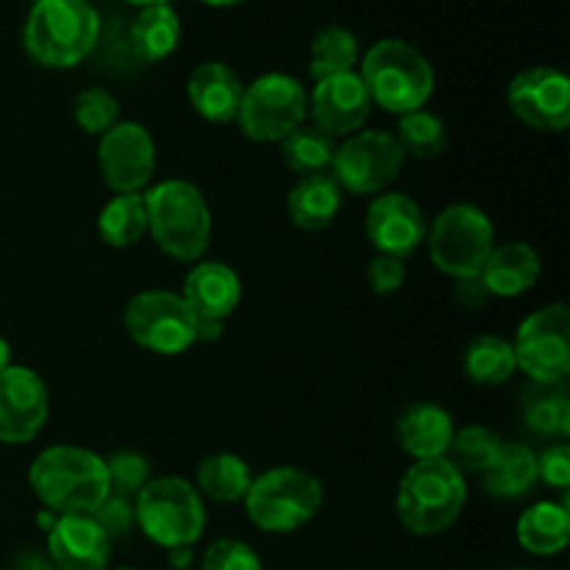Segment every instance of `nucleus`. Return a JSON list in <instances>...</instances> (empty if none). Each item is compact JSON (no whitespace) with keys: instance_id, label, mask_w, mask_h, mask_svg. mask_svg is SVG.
<instances>
[{"instance_id":"aec40b11","label":"nucleus","mask_w":570,"mask_h":570,"mask_svg":"<svg viewBox=\"0 0 570 570\" xmlns=\"http://www.w3.org/2000/svg\"><path fill=\"white\" fill-rule=\"evenodd\" d=\"M243 81L237 72L223 61H204L189 76L187 95L193 109L209 122L237 120L239 100H243Z\"/></svg>"},{"instance_id":"09e8293b","label":"nucleus","mask_w":570,"mask_h":570,"mask_svg":"<svg viewBox=\"0 0 570 570\" xmlns=\"http://www.w3.org/2000/svg\"><path fill=\"white\" fill-rule=\"evenodd\" d=\"M117 570H134V568H117Z\"/></svg>"},{"instance_id":"393cba45","label":"nucleus","mask_w":570,"mask_h":570,"mask_svg":"<svg viewBox=\"0 0 570 570\" xmlns=\"http://www.w3.org/2000/svg\"><path fill=\"white\" fill-rule=\"evenodd\" d=\"M538 482V454L523 443H501L493 465L484 471V488L495 499H521Z\"/></svg>"},{"instance_id":"c03bdc74","label":"nucleus","mask_w":570,"mask_h":570,"mask_svg":"<svg viewBox=\"0 0 570 570\" xmlns=\"http://www.w3.org/2000/svg\"><path fill=\"white\" fill-rule=\"evenodd\" d=\"M193 562V551L189 549H173L170 551V566L173 568H187Z\"/></svg>"},{"instance_id":"2eb2a0df","label":"nucleus","mask_w":570,"mask_h":570,"mask_svg":"<svg viewBox=\"0 0 570 570\" xmlns=\"http://www.w3.org/2000/svg\"><path fill=\"white\" fill-rule=\"evenodd\" d=\"M510 109L538 131H562L570 122V81L554 67H532L512 78Z\"/></svg>"},{"instance_id":"423d86ee","label":"nucleus","mask_w":570,"mask_h":570,"mask_svg":"<svg viewBox=\"0 0 570 570\" xmlns=\"http://www.w3.org/2000/svg\"><path fill=\"white\" fill-rule=\"evenodd\" d=\"M137 527L161 549H189L206 527L200 493L181 476L150 479L134 499Z\"/></svg>"},{"instance_id":"7c9ffc66","label":"nucleus","mask_w":570,"mask_h":570,"mask_svg":"<svg viewBox=\"0 0 570 570\" xmlns=\"http://www.w3.org/2000/svg\"><path fill=\"white\" fill-rule=\"evenodd\" d=\"M356 59H360V42L348 28L328 26L317 31L309 53V72L315 81H326L332 76L354 72Z\"/></svg>"},{"instance_id":"2f4dec72","label":"nucleus","mask_w":570,"mask_h":570,"mask_svg":"<svg viewBox=\"0 0 570 570\" xmlns=\"http://www.w3.org/2000/svg\"><path fill=\"white\" fill-rule=\"evenodd\" d=\"M393 137L401 145V150H404V156H415L421 161L438 159L449 148V134H445L443 120L423 109L401 115Z\"/></svg>"},{"instance_id":"7ed1b4c3","label":"nucleus","mask_w":570,"mask_h":570,"mask_svg":"<svg viewBox=\"0 0 570 570\" xmlns=\"http://www.w3.org/2000/svg\"><path fill=\"white\" fill-rule=\"evenodd\" d=\"M145 212L154 243L178 262H195L206 254L212 237V215L195 184L170 178L148 189Z\"/></svg>"},{"instance_id":"6ab92c4d","label":"nucleus","mask_w":570,"mask_h":570,"mask_svg":"<svg viewBox=\"0 0 570 570\" xmlns=\"http://www.w3.org/2000/svg\"><path fill=\"white\" fill-rule=\"evenodd\" d=\"M181 298L198 317L226 321L243 298L239 276L223 262H200L184 278Z\"/></svg>"},{"instance_id":"9b49d317","label":"nucleus","mask_w":570,"mask_h":570,"mask_svg":"<svg viewBox=\"0 0 570 570\" xmlns=\"http://www.w3.org/2000/svg\"><path fill=\"white\" fill-rule=\"evenodd\" d=\"M404 159L393 134L356 131L334 154L332 178L354 195H376L399 178Z\"/></svg>"},{"instance_id":"f257e3e1","label":"nucleus","mask_w":570,"mask_h":570,"mask_svg":"<svg viewBox=\"0 0 570 570\" xmlns=\"http://www.w3.org/2000/svg\"><path fill=\"white\" fill-rule=\"evenodd\" d=\"M28 482L53 515H89L109 495L106 462L78 445L45 449L31 462Z\"/></svg>"},{"instance_id":"c9c22d12","label":"nucleus","mask_w":570,"mask_h":570,"mask_svg":"<svg viewBox=\"0 0 570 570\" xmlns=\"http://www.w3.org/2000/svg\"><path fill=\"white\" fill-rule=\"evenodd\" d=\"M106 473H109V493L122 495V499H137L139 490L150 482V465L145 456L134 451H120L111 460H106Z\"/></svg>"},{"instance_id":"412c9836","label":"nucleus","mask_w":570,"mask_h":570,"mask_svg":"<svg viewBox=\"0 0 570 570\" xmlns=\"http://www.w3.org/2000/svg\"><path fill=\"white\" fill-rule=\"evenodd\" d=\"M454 421L449 412L438 404H412L395 423V434L406 454L415 462L438 460L445 456L451 440H454Z\"/></svg>"},{"instance_id":"a211bd4d","label":"nucleus","mask_w":570,"mask_h":570,"mask_svg":"<svg viewBox=\"0 0 570 570\" xmlns=\"http://www.w3.org/2000/svg\"><path fill=\"white\" fill-rule=\"evenodd\" d=\"M48 554L56 570H104L111 540L92 515H56L48 529Z\"/></svg>"},{"instance_id":"c85d7f7f","label":"nucleus","mask_w":570,"mask_h":570,"mask_svg":"<svg viewBox=\"0 0 570 570\" xmlns=\"http://www.w3.org/2000/svg\"><path fill=\"white\" fill-rule=\"evenodd\" d=\"M198 490L204 495H209L212 501H220V504H234V501H243L248 493L250 482V468L245 465V460L234 454H212L206 456L198 465Z\"/></svg>"},{"instance_id":"4468645a","label":"nucleus","mask_w":570,"mask_h":570,"mask_svg":"<svg viewBox=\"0 0 570 570\" xmlns=\"http://www.w3.org/2000/svg\"><path fill=\"white\" fill-rule=\"evenodd\" d=\"M48 387L31 367L0 371V443H31L48 421Z\"/></svg>"},{"instance_id":"37998d69","label":"nucleus","mask_w":570,"mask_h":570,"mask_svg":"<svg viewBox=\"0 0 570 570\" xmlns=\"http://www.w3.org/2000/svg\"><path fill=\"white\" fill-rule=\"evenodd\" d=\"M14 570H56L53 562H45L42 557L33 554V551H28V554H22L20 560H17Z\"/></svg>"},{"instance_id":"4c0bfd02","label":"nucleus","mask_w":570,"mask_h":570,"mask_svg":"<svg viewBox=\"0 0 570 570\" xmlns=\"http://www.w3.org/2000/svg\"><path fill=\"white\" fill-rule=\"evenodd\" d=\"M89 515L98 521V527L104 529L106 538L115 543V540L128 538L137 527V512H134V501L122 499V495L109 493L104 501L98 504V510L89 512Z\"/></svg>"},{"instance_id":"9d476101","label":"nucleus","mask_w":570,"mask_h":570,"mask_svg":"<svg viewBox=\"0 0 570 570\" xmlns=\"http://www.w3.org/2000/svg\"><path fill=\"white\" fill-rule=\"evenodd\" d=\"M122 323L139 348L150 354L178 356L195 343L198 315L178 293L148 289L128 301Z\"/></svg>"},{"instance_id":"20e7f679","label":"nucleus","mask_w":570,"mask_h":570,"mask_svg":"<svg viewBox=\"0 0 570 570\" xmlns=\"http://www.w3.org/2000/svg\"><path fill=\"white\" fill-rule=\"evenodd\" d=\"M362 83L371 104L390 115H410L426 106L434 92V70L426 56L401 39H382L362 59Z\"/></svg>"},{"instance_id":"f8f14e48","label":"nucleus","mask_w":570,"mask_h":570,"mask_svg":"<svg viewBox=\"0 0 570 570\" xmlns=\"http://www.w3.org/2000/svg\"><path fill=\"white\" fill-rule=\"evenodd\" d=\"M515 365L538 384H554L570 373V312L551 304L534 312L518 328L512 343Z\"/></svg>"},{"instance_id":"79ce46f5","label":"nucleus","mask_w":570,"mask_h":570,"mask_svg":"<svg viewBox=\"0 0 570 570\" xmlns=\"http://www.w3.org/2000/svg\"><path fill=\"white\" fill-rule=\"evenodd\" d=\"M223 337V321H209V317H198V328H195V343H212V340Z\"/></svg>"},{"instance_id":"bb28decb","label":"nucleus","mask_w":570,"mask_h":570,"mask_svg":"<svg viewBox=\"0 0 570 570\" xmlns=\"http://www.w3.org/2000/svg\"><path fill=\"white\" fill-rule=\"evenodd\" d=\"M465 376L479 387H499V384L510 382L512 373L518 371L515 354H512V343L495 334H482L473 340L465 351Z\"/></svg>"},{"instance_id":"72a5a7b5","label":"nucleus","mask_w":570,"mask_h":570,"mask_svg":"<svg viewBox=\"0 0 570 570\" xmlns=\"http://www.w3.org/2000/svg\"><path fill=\"white\" fill-rule=\"evenodd\" d=\"M538 390L529 395L527 406H523V421L529 429L546 438H568L570 432V401L562 390Z\"/></svg>"},{"instance_id":"6e6552de","label":"nucleus","mask_w":570,"mask_h":570,"mask_svg":"<svg viewBox=\"0 0 570 570\" xmlns=\"http://www.w3.org/2000/svg\"><path fill=\"white\" fill-rule=\"evenodd\" d=\"M309 115V98L298 78L287 72H267L243 89L237 122L254 142H282L304 126Z\"/></svg>"},{"instance_id":"0eeeda50","label":"nucleus","mask_w":570,"mask_h":570,"mask_svg":"<svg viewBox=\"0 0 570 570\" xmlns=\"http://www.w3.org/2000/svg\"><path fill=\"white\" fill-rule=\"evenodd\" d=\"M245 510L262 532L287 534L306 527L323 504V488L301 468H273L254 479L245 493Z\"/></svg>"},{"instance_id":"5701e85b","label":"nucleus","mask_w":570,"mask_h":570,"mask_svg":"<svg viewBox=\"0 0 570 570\" xmlns=\"http://www.w3.org/2000/svg\"><path fill=\"white\" fill-rule=\"evenodd\" d=\"M343 206V189L334 181L332 173L304 176L293 187L287 198L289 220L301 232H323L334 223Z\"/></svg>"},{"instance_id":"473e14b6","label":"nucleus","mask_w":570,"mask_h":570,"mask_svg":"<svg viewBox=\"0 0 570 570\" xmlns=\"http://www.w3.org/2000/svg\"><path fill=\"white\" fill-rule=\"evenodd\" d=\"M504 440L488 426H465L454 432L445 460L456 468L460 473H484L493 465L495 454H499Z\"/></svg>"},{"instance_id":"b1692460","label":"nucleus","mask_w":570,"mask_h":570,"mask_svg":"<svg viewBox=\"0 0 570 570\" xmlns=\"http://www.w3.org/2000/svg\"><path fill=\"white\" fill-rule=\"evenodd\" d=\"M518 543L534 557L560 554L570 540V512L568 504L540 501L518 518Z\"/></svg>"},{"instance_id":"f3484780","label":"nucleus","mask_w":570,"mask_h":570,"mask_svg":"<svg viewBox=\"0 0 570 570\" xmlns=\"http://www.w3.org/2000/svg\"><path fill=\"white\" fill-rule=\"evenodd\" d=\"M371 95L362 83L360 72H343L326 81H317L309 98V115L317 131L326 137H351L371 117Z\"/></svg>"},{"instance_id":"8fccbe9b","label":"nucleus","mask_w":570,"mask_h":570,"mask_svg":"<svg viewBox=\"0 0 570 570\" xmlns=\"http://www.w3.org/2000/svg\"><path fill=\"white\" fill-rule=\"evenodd\" d=\"M33 3H37V0H33Z\"/></svg>"},{"instance_id":"a878e982","label":"nucleus","mask_w":570,"mask_h":570,"mask_svg":"<svg viewBox=\"0 0 570 570\" xmlns=\"http://www.w3.org/2000/svg\"><path fill=\"white\" fill-rule=\"evenodd\" d=\"M181 42V20L170 3L145 6L131 22V50L142 61H161Z\"/></svg>"},{"instance_id":"a19ab883","label":"nucleus","mask_w":570,"mask_h":570,"mask_svg":"<svg viewBox=\"0 0 570 570\" xmlns=\"http://www.w3.org/2000/svg\"><path fill=\"white\" fill-rule=\"evenodd\" d=\"M488 298L493 295L488 293V287L482 284V278L473 276V278H456V301L468 309H479V306L488 304Z\"/></svg>"},{"instance_id":"ddd939ff","label":"nucleus","mask_w":570,"mask_h":570,"mask_svg":"<svg viewBox=\"0 0 570 570\" xmlns=\"http://www.w3.org/2000/svg\"><path fill=\"white\" fill-rule=\"evenodd\" d=\"M98 170L106 187L122 193H139L148 187L156 170V145L148 128L139 122H117L100 137Z\"/></svg>"},{"instance_id":"f03ea898","label":"nucleus","mask_w":570,"mask_h":570,"mask_svg":"<svg viewBox=\"0 0 570 570\" xmlns=\"http://www.w3.org/2000/svg\"><path fill=\"white\" fill-rule=\"evenodd\" d=\"M468 501L465 476L445 456L421 460L404 473L395 495L401 523L417 538H432L454 527Z\"/></svg>"},{"instance_id":"1a4fd4ad","label":"nucleus","mask_w":570,"mask_h":570,"mask_svg":"<svg viewBox=\"0 0 570 570\" xmlns=\"http://www.w3.org/2000/svg\"><path fill=\"white\" fill-rule=\"evenodd\" d=\"M426 237L434 267L451 278L479 276L490 250L495 248L493 223L471 204H454L440 212Z\"/></svg>"},{"instance_id":"ea45409f","label":"nucleus","mask_w":570,"mask_h":570,"mask_svg":"<svg viewBox=\"0 0 570 570\" xmlns=\"http://www.w3.org/2000/svg\"><path fill=\"white\" fill-rule=\"evenodd\" d=\"M538 479L549 488L566 490L570 484V449L566 443L551 445L538 456Z\"/></svg>"},{"instance_id":"39448f33","label":"nucleus","mask_w":570,"mask_h":570,"mask_svg":"<svg viewBox=\"0 0 570 570\" xmlns=\"http://www.w3.org/2000/svg\"><path fill=\"white\" fill-rule=\"evenodd\" d=\"M98 11L87 0H37L26 20V50L45 67H72L98 42Z\"/></svg>"},{"instance_id":"4be33fe9","label":"nucleus","mask_w":570,"mask_h":570,"mask_svg":"<svg viewBox=\"0 0 570 570\" xmlns=\"http://www.w3.org/2000/svg\"><path fill=\"white\" fill-rule=\"evenodd\" d=\"M482 284L490 295L499 298H515L529 293L540 278V256L527 243H507L490 250L482 273Z\"/></svg>"},{"instance_id":"cd10ccee","label":"nucleus","mask_w":570,"mask_h":570,"mask_svg":"<svg viewBox=\"0 0 570 570\" xmlns=\"http://www.w3.org/2000/svg\"><path fill=\"white\" fill-rule=\"evenodd\" d=\"M148 232V212L142 193L115 195L98 217V234L111 248H128Z\"/></svg>"},{"instance_id":"de8ad7c7","label":"nucleus","mask_w":570,"mask_h":570,"mask_svg":"<svg viewBox=\"0 0 570 570\" xmlns=\"http://www.w3.org/2000/svg\"><path fill=\"white\" fill-rule=\"evenodd\" d=\"M200 3H209V6H237L243 0H200Z\"/></svg>"},{"instance_id":"f704fd0d","label":"nucleus","mask_w":570,"mask_h":570,"mask_svg":"<svg viewBox=\"0 0 570 570\" xmlns=\"http://www.w3.org/2000/svg\"><path fill=\"white\" fill-rule=\"evenodd\" d=\"M117 117H120V104L115 100V95L100 87L83 89L72 104V120L87 134L104 137L111 126H117Z\"/></svg>"},{"instance_id":"dca6fc26","label":"nucleus","mask_w":570,"mask_h":570,"mask_svg":"<svg viewBox=\"0 0 570 570\" xmlns=\"http://www.w3.org/2000/svg\"><path fill=\"white\" fill-rule=\"evenodd\" d=\"M365 232L379 254L406 259V256L421 248L429 228L415 198L404 193H384L367 209Z\"/></svg>"},{"instance_id":"e433bc0d","label":"nucleus","mask_w":570,"mask_h":570,"mask_svg":"<svg viewBox=\"0 0 570 570\" xmlns=\"http://www.w3.org/2000/svg\"><path fill=\"white\" fill-rule=\"evenodd\" d=\"M200 568L204 570H262V560L248 543H243V540L223 538V540H215V543L206 549Z\"/></svg>"},{"instance_id":"49530a36","label":"nucleus","mask_w":570,"mask_h":570,"mask_svg":"<svg viewBox=\"0 0 570 570\" xmlns=\"http://www.w3.org/2000/svg\"><path fill=\"white\" fill-rule=\"evenodd\" d=\"M126 3H134V6H156V3H170V0H126Z\"/></svg>"},{"instance_id":"a18cd8bd","label":"nucleus","mask_w":570,"mask_h":570,"mask_svg":"<svg viewBox=\"0 0 570 570\" xmlns=\"http://www.w3.org/2000/svg\"><path fill=\"white\" fill-rule=\"evenodd\" d=\"M9 365H11V348L9 343H6L3 334H0V371H6Z\"/></svg>"},{"instance_id":"c756f323","label":"nucleus","mask_w":570,"mask_h":570,"mask_svg":"<svg viewBox=\"0 0 570 570\" xmlns=\"http://www.w3.org/2000/svg\"><path fill=\"white\" fill-rule=\"evenodd\" d=\"M334 154L337 145L332 137L317 131L315 126L295 128L289 137L282 139V159L293 173L304 176H321V173H332Z\"/></svg>"},{"instance_id":"58836bf2","label":"nucleus","mask_w":570,"mask_h":570,"mask_svg":"<svg viewBox=\"0 0 570 570\" xmlns=\"http://www.w3.org/2000/svg\"><path fill=\"white\" fill-rule=\"evenodd\" d=\"M367 287L373 289L376 295H393L404 287L406 282V267L404 259H395V256L379 254L376 259H371L367 265Z\"/></svg>"}]
</instances>
